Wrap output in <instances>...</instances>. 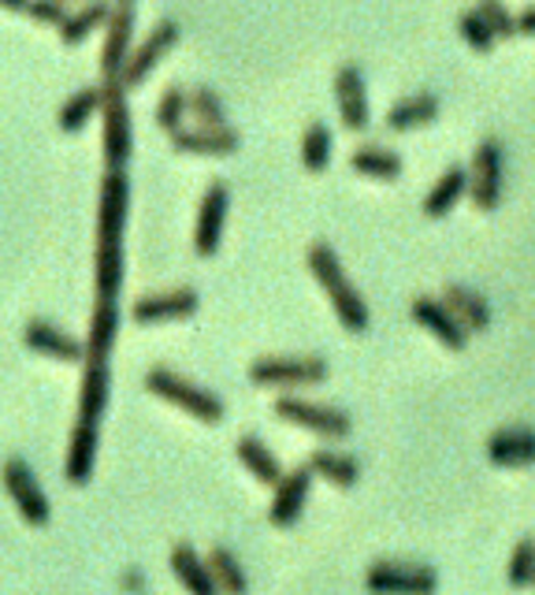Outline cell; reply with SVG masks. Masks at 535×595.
Masks as SVG:
<instances>
[{
	"label": "cell",
	"mask_w": 535,
	"mask_h": 595,
	"mask_svg": "<svg viewBox=\"0 0 535 595\" xmlns=\"http://www.w3.org/2000/svg\"><path fill=\"white\" fill-rule=\"evenodd\" d=\"M305 264H309L312 280L323 286V294H328V302H331L334 316H339V324L350 335H364L368 324H372V313H368L364 294L357 291V286L350 283V275H346L334 246H328V242H312Z\"/></svg>",
	"instance_id": "obj_1"
},
{
	"label": "cell",
	"mask_w": 535,
	"mask_h": 595,
	"mask_svg": "<svg viewBox=\"0 0 535 595\" xmlns=\"http://www.w3.org/2000/svg\"><path fill=\"white\" fill-rule=\"evenodd\" d=\"M145 388H149V394H156L160 402L189 413L201 425H220L223 413H227L220 402V394H212L208 388H197L194 380L178 377L172 369H149L145 372Z\"/></svg>",
	"instance_id": "obj_2"
},
{
	"label": "cell",
	"mask_w": 535,
	"mask_h": 595,
	"mask_svg": "<svg viewBox=\"0 0 535 595\" xmlns=\"http://www.w3.org/2000/svg\"><path fill=\"white\" fill-rule=\"evenodd\" d=\"M328 377H331L328 361L312 354H301V358L268 354L250 365V383H256V388H317Z\"/></svg>",
	"instance_id": "obj_3"
},
{
	"label": "cell",
	"mask_w": 535,
	"mask_h": 595,
	"mask_svg": "<svg viewBox=\"0 0 535 595\" xmlns=\"http://www.w3.org/2000/svg\"><path fill=\"white\" fill-rule=\"evenodd\" d=\"M100 86H105V97H100V116H105V127H100V149H105V164L111 172L130 160L134 127H130V105H127L123 82H100Z\"/></svg>",
	"instance_id": "obj_4"
},
{
	"label": "cell",
	"mask_w": 535,
	"mask_h": 595,
	"mask_svg": "<svg viewBox=\"0 0 535 595\" xmlns=\"http://www.w3.org/2000/svg\"><path fill=\"white\" fill-rule=\"evenodd\" d=\"M468 197H473L476 213H495L506 191V160H502L498 138L476 142L473 157H468Z\"/></svg>",
	"instance_id": "obj_5"
},
{
	"label": "cell",
	"mask_w": 535,
	"mask_h": 595,
	"mask_svg": "<svg viewBox=\"0 0 535 595\" xmlns=\"http://www.w3.org/2000/svg\"><path fill=\"white\" fill-rule=\"evenodd\" d=\"M0 484H4L11 506L19 510V517L33 528H45L52 521V506H49V495L41 491L38 477H33L30 461L22 458H8L4 469H0Z\"/></svg>",
	"instance_id": "obj_6"
},
{
	"label": "cell",
	"mask_w": 535,
	"mask_h": 595,
	"mask_svg": "<svg viewBox=\"0 0 535 595\" xmlns=\"http://www.w3.org/2000/svg\"><path fill=\"white\" fill-rule=\"evenodd\" d=\"M275 417L283 425H294L301 432L323 436V439H346L353 432V417L334 410V406H320L309 399H294V394H283L275 402Z\"/></svg>",
	"instance_id": "obj_7"
},
{
	"label": "cell",
	"mask_w": 535,
	"mask_h": 595,
	"mask_svg": "<svg viewBox=\"0 0 535 595\" xmlns=\"http://www.w3.org/2000/svg\"><path fill=\"white\" fill-rule=\"evenodd\" d=\"M364 588L372 595H435L439 573L412 562H372L364 573Z\"/></svg>",
	"instance_id": "obj_8"
},
{
	"label": "cell",
	"mask_w": 535,
	"mask_h": 595,
	"mask_svg": "<svg viewBox=\"0 0 535 595\" xmlns=\"http://www.w3.org/2000/svg\"><path fill=\"white\" fill-rule=\"evenodd\" d=\"M127 213H130V179L123 168H111L100 179V194H97V242H123Z\"/></svg>",
	"instance_id": "obj_9"
},
{
	"label": "cell",
	"mask_w": 535,
	"mask_h": 595,
	"mask_svg": "<svg viewBox=\"0 0 535 595\" xmlns=\"http://www.w3.org/2000/svg\"><path fill=\"white\" fill-rule=\"evenodd\" d=\"M178 23L175 19H160L153 30H149V38L142 41L138 49H130V60H127V68H123L119 75V82H123V90H134V86H142L149 75L156 71V64H160L167 52H172L178 46Z\"/></svg>",
	"instance_id": "obj_10"
},
{
	"label": "cell",
	"mask_w": 535,
	"mask_h": 595,
	"mask_svg": "<svg viewBox=\"0 0 535 595\" xmlns=\"http://www.w3.org/2000/svg\"><path fill=\"white\" fill-rule=\"evenodd\" d=\"M201 310V298L194 286H175V291H160V294H142L138 302L130 305V321L142 328H156V324H172V321H186Z\"/></svg>",
	"instance_id": "obj_11"
},
{
	"label": "cell",
	"mask_w": 535,
	"mask_h": 595,
	"mask_svg": "<svg viewBox=\"0 0 535 595\" xmlns=\"http://www.w3.org/2000/svg\"><path fill=\"white\" fill-rule=\"evenodd\" d=\"M227 208H231L227 183L212 179L205 186V194H201V205H197V224H194L197 257H216V250L223 242V224H227Z\"/></svg>",
	"instance_id": "obj_12"
},
{
	"label": "cell",
	"mask_w": 535,
	"mask_h": 595,
	"mask_svg": "<svg viewBox=\"0 0 535 595\" xmlns=\"http://www.w3.org/2000/svg\"><path fill=\"white\" fill-rule=\"evenodd\" d=\"M334 105H339V119L350 135H361L372 124V105H368V86L364 71L357 64H342L334 71Z\"/></svg>",
	"instance_id": "obj_13"
},
{
	"label": "cell",
	"mask_w": 535,
	"mask_h": 595,
	"mask_svg": "<svg viewBox=\"0 0 535 595\" xmlns=\"http://www.w3.org/2000/svg\"><path fill=\"white\" fill-rule=\"evenodd\" d=\"M134 46V4H116L105 23V46H100V82H119Z\"/></svg>",
	"instance_id": "obj_14"
},
{
	"label": "cell",
	"mask_w": 535,
	"mask_h": 595,
	"mask_svg": "<svg viewBox=\"0 0 535 595\" xmlns=\"http://www.w3.org/2000/svg\"><path fill=\"white\" fill-rule=\"evenodd\" d=\"M409 316H412V321H417L431 339H439L446 350H454V354H461V350L468 347V332L461 328V321H457V316L442 305V298L417 294V298L409 302Z\"/></svg>",
	"instance_id": "obj_15"
},
{
	"label": "cell",
	"mask_w": 535,
	"mask_h": 595,
	"mask_svg": "<svg viewBox=\"0 0 535 595\" xmlns=\"http://www.w3.org/2000/svg\"><path fill=\"white\" fill-rule=\"evenodd\" d=\"M22 347L33 350V354L49 358V361H64V365H82L86 361V343L75 335H67L64 328H56L49 321H30L22 328Z\"/></svg>",
	"instance_id": "obj_16"
},
{
	"label": "cell",
	"mask_w": 535,
	"mask_h": 595,
	"mask_svg": "<svg viewBox=\"0 0 535 595\" xmlns=\"http://www.w3.org/2000/svg\"><path fill=\"white\" fill-rule=\"evenodd\" d=\"M312 480H317V477H312V469H309V466L283 472V480L275 484L272 503H268V521H272L275 528L298 525V517L305 514V503H309Z\"/></svg>",
	"instance_id": "obj_17"
},
{
	"label": "cell",
	"mask_w": 535,
	"mask_h": 595,
	"mask_svg": "<svg viewBox=\"0 0 535 595\" xmlns=\"http://www.w3.org/2000/svg\"><path fill=\"white\" fill-rule=\"evenodd\" d=\"M242 146V135L227 127H178L172 135L175 153H189V157H231Z\"/></svg>",
	"instance_id": "obj_18"
},
{
	"label": "cell",
	"mask_w": 535,
	"mask_h": 595,
	"mask_svg": "<svg viewBox=\"0 0 535 595\" xmlns=\"http://www.w3.org/2000/svg\"><path fill=\"white\" fill-rule=\"evenodd\" d=\"M111 394V369L108 361H82V383H78V421L97 425L108 410Z\"/></svg>",
	"instance_id": "obj_19"
},
{
	"label": "cell",
	"mask_w": 535,
	"mask_h": 595,
	"mask_svg": "<svg viewBox=\"0 0 535 595\" xmlns=\"http://www.w3.org/2000/svg\"><path fill=\"white\" fill-rule=\"evenodd\" d=\"M487 461L498 469H521L535 461V432L532 428H498L487 439Z\"/></svg>",
	"instance_id": "obj_20"
},
{
	"label": "cell",
	"mask_w": 535,
	"mask_h": 595,
	"mask_svg": "<svg viewBox=\"0 0 535 595\" xmlns=\"http://www.w3.org/2000/svg\"><path fill=\"white\" fill-rule=\"evenodd\" d=\"M97 425H82L75 421L71 428V443H67V461H64V472H67V484H75V488H86L89 480H94V469H97Z\"/></svg>",
	"instance_id": "obj_21"
},
{
	"label": "cell",
	"mask_w": 535,
	"mask_h": 595,
	"mask_svg": "<svg viewBox=\"0 0 535 595\" xmlns=\"http://www.w3.org/2000/svg\"><path fill=\"white\" fill-rule=\"evenodd\" d=\"M116 339H119V302H111V298H94L89 335H86V361H108Z\"/></svg>",
	"instance_id": "obj_22"
},
{
	"label": "cell",
	"mask_w": 535,
	"mask_h": 595,
	"mask_svg": "<svg viewBox=\"0 0 535 595\" xmlns=\"http://www.w3.org/2000/svg\"><path fill=\"white\" fill-rule=\"evenodd\" d=\"M442 113V101L428 90L420 94H409L401 97V101H395L387 108V130H398V135H406V130H420V127H431L435 119H439Z\"/></svg>",
	"instance_id": "obj_23"
},
{
	"label": "cell",
	"mask_w": 535,
	"mask_h": 595,
	"mask_svg": "<svg viewBox=\"0 0 535 595\" xmlns=\"http://www.w3.org/2000/svg\"><path fill=\"white\" fill-rule=\"evenodd\" d=\"M442 305L450 310L457 321H461V328L468 335L473 332H487L490 328V305H487V298L473 291V286H465V283H446L442 286Z\"/></svg>",
	"instance_id": "obj_24"
},
{
	"label": "cell",
	"mask_w": 535,
	"mask_h": 595,
	"mask_svg": "<svg viewBox=\"0 0 535 595\" xmlns=\"http://www.w3.org/2000/svg\"><path fill=\"white\" fill-rule=\"evenodd\" d=\"M468 194V168L465 164H450V168L439 172V179L431 183V191L424 194V216L428 220H442L454 213V205Z\"/></svg>",
	"instance_id": "obj_25"
},
{
	"label": "cell",
	"mask_w": 535,
	"mask_h": 595,
	"mask_svg": "<svg viewBox=\"0 0 535 595\" xmlns=\"http://www.w3.org/2000/svg\"><path fill=\"white\" fill-rule=\"evenodd\" d=\"M350 168H353L357 175H364V179L398 183L401 172H406V160H401L395 149L376 146V142H364V146H357V149L350 153Z\"/></svg>",
	"instance_id": "obj_26"
},
{
	"label": "cell",
	"mask_w": 535,
	"mask_h": 595,
	"mask_svg": "<svg viewBox=\"0 0 535 595\" xmlns=\"http://www.w3.org/2000/svg\"><path fill=\"white\" fill-rule=\"evenodd\" d=\"M172 573H175V581L186 588V595H220L216 581H212L208 562L201 558L189 544L172 547Z\"/></svg>",
	"instance_id": "obj_27"
},
{
	"label": "cell",
	"mask_w": 535,
	"mask_h": 595,
	"mask_svg": "<svg viewBox=\"0 0 535 595\" xmlns=\"http://www.w3.org/2000/svg\"><path fill=\"white\" fill-rule=\"evenodd\" d=\"M123 286V242H94V294L119 298Z\"/></svg>",
	"instance_id": "obj_28"
},
{
	"label": "cell",
	"mask_w": 535,
	"mask_h": 595,
	"mask_svg": "<svg viewBox=\"0 0 535 595\" xmlns=\"http://www.w3.org/2000/svg\"><path fill=\"white\" fill-rule=\"evenodd\" d=\"M234 455H239L242 466L250 469V477L256 484H264V488H275V484L283 480V466H279V458L256 436H242L239 443H234Z\"/></svg>",
	"instance_id": "obj_29"
},
{
	"label": "cell",
	"mask_w": 535,
	"mask_h": 595,
	"mask_svg": "<svg viewBox=\"0 0 535 595\" xmlns=\"http://www.w3.org/2000/svg\"><path fill=\"white\" fill-rule=\"evenodd\" d=\"M305 466L312 469V477L334 484V488H353L357 480H361V466H357V458L342 455V450H312Z\"/></svg>",
	"instance_id": "obj_30"
},
{
	"label": "cell",
	"mask_w": 535,
	"mask_h": 595,
	"mask_svg": "<svg viewBox=\"0 0 535 595\" xmlns=\"http://www.w3.org/2000/svg\"><path fill=\"white\" fill-rule=\"evenodd\" d=\"M108 16H111L108 0H82L75 12H67L64 27H60V41H64V46H78V41H82L89 30H97L100 23H108Z\"/></svg>",
	"instance_id": "obj_31"
},
{
	"label": "cell",
	"mask_w": 535,
	"mask_h": 595,
	"mask_svg": "<svg viewBox=\"0 0 535 595\" xmlns=\"http://www.w3.org/2000/svg\"><path fill=\"white\" fill-rule=\"evenodd\" d=\"M331 149H334V135H331V127L328 124H320V119H312V124L301 130V164H305V172L312 175H320V172H328V164H331Z\"/></svg>",
	"instance_id": "obj_32"
},
{
	"label": "cell",
	"mask_w": 535,
	"mask_h": 595,
	"mask_svg": "<svg viewBox=\"0 0 535 595\" xmlns=\"http://www.w3.org/2000/svg\"><path fill=\"white\" fill-rule=\"evenodd\" d=\"M208 569H212V581H216L220 595H245L250 592V581H245V569L234 550L227 547H212L208 550Z\"/></svg>",
	"instance_id": "obj_33"
},
{
	"label": "cell",
	"mask_w": 535,
	"mask_h": 595,
	"mask_svg": "<svg viewBox=\"0 0 535 595\" xmlns=\"http://www.w3.org/2000/svg\"><path fill=\"white\" fill-rule=\"evenodd\" d=\"M100 97H105V86H82V90H75L60 105V113H56V124H60V130H67V135L82 130L86 119L100 108Z\"/></svg>",
	"instance_id": "obj_34"
},
{
	"label": "cell",
	"mask_w": 535,
	"mask_h": 595,
	"mask_svg": "<svg viewBox=\"0 0 535 595\" xmlns=\"http://www.w3.org/2000/svg\"><path fill=\"white\" fill-rule=\"evenodd\" d=\"M186 119H189V94L183 86H167L160 94V101H156V124H160V130H167V135H175L178 127H186Z\"/></svg>",
	"instance_id": "obj_35"
},
{
	"label": "cell",
	"mask_w": 535,
	"mask_h": 595,
	"mask_svg": "<svg viewBox=\"0 0 535 595\" xmlns=\"http://www.w3.org/2000/svg\"><path fill=\"white\" fill-rule=\"evenodd\" d=\"M189 116L197 119V127H227V105L216 90L208 86H197L189 90Z\"/></svg>",
	"instance_id": "obj_36"
},
{
	"label": "cell",
	"mask_w": 535,
	"mask_h": 595,
	"mask_svg": "<svg viewBox=\"0 0 535 595\" xmlns=\"http://www.w3.org/2000/svg\"><path fill=\"white\" fill-rule=\"evenodd\" d=\"M457 30H461V41L479 57H487L490 49L498 46V38L490 35V27L484 23V16L476 12V8H465L461 16H457Z\"/></svg>",
	"instance_id": "obj_37"
},
{
	"label": "cell",
	"mask_w": 535,
	"mask_h": 595,
	"mask_svg": "<svg viewBox=\"0 0 535 595\" xmlns=\"http://www.w3.org/2000/svg\"><path fill=\"white\" fill-rule=\"evenodd\" d=\"M476 12L479 16H484V23L490 27V35H495L498 41L502 38H517V16H513L509 12V8H506V0H476Z\"/></svg>",
	"instance_id": "obj_38"
},
{
	"label": "cell",
	"mask_w": 535,
	"mask_h": 595,
	"mask_svg": "<svg viewBox=\"0 0 535 595\" xmlns=\"http://www.w3.org/2000/svg\"><path fill=\"white\" fill-rule=\"evenodd\" d=\"M535 577V539L524 536L517 547H513V558L506 566V581L513 584V588H528Z\"/></svg>",
	"instance_id": "obj_39"
},
{
	"label": "cell",
	"mask_w": 535,
	"mask_h": 595,
	"mask_svg": "<svg viewBox=\"0 0 535 595\" xmlns=\"http://www.w3.org/2000/svg\"><path fill=\"white\" fill-rule=\"evenodd\" d=\"M517 35L535 38V4H528L524 12H517Z\"/></svg>",
	"instance_id": "obj_40"
},
{
	"label": "cell",
	"mask_w": 535,
	"mask_h": 595,
	"mask_svg": "<svg viewBox=\"0 0 535 595\" xmlns=\"http://www.w3.org/2000/svg\"><path fill=\"white\" fill-rule=\"evenodd\" d=\"M116 4H134V0H116Z\"/></svg>",
	"instance_id": "obj_41"
},
{
	"label": "cell",
	"mask_w": 535,
	"mask_h": 595,
	"mask_svg": "<svg viewBox=\"0 0 535 595\" xmlns=\"http://www.w3.org/2000/svg\"><path fill=\"white\" fill-rule=\"evenodd\" d=\"M532 588H535V577H532Z\"/></svg>",
	"instance_id": "obj_42"
}]
</instances>
